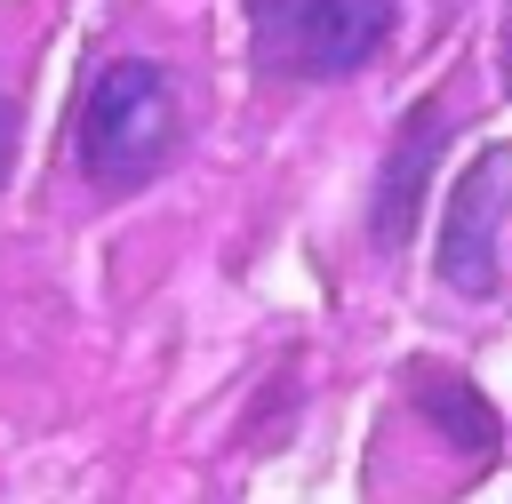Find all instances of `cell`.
<instances>
[{
    "label": "cell",
    "instance_id": "6da1fadb",
    "mask_svg": "<svg viewBox=\"0 0 512 504\" xmlns=\"http://www.w3.org/2000/svg\"><path fill=\"white\" fill-rule=\"evenodd\" d=\"M176 80L152 56H112L80 104V176L96 192H136L176 152Z\"/></svg>",
    "mask_w": 512,
    "mask_h": 504
},
{
    "label": "cell",
    "instance_id": "7a4b0ae2",
    "mask_svg": "<svg viewBox=\"0 0 512 504\" xmlns=\"http://www.w3.org/2000/svg\"><path fill=\"white\" fill-rule=\"evenodd\" d=\"M248 40L288 80H336L392 40V0H248Z\"/></svg>",
    "mask_w": 512,
    "mask_h": 504
},
{
    "label": "cell",
    "instance_id": "3957f363",
    "mask_svg": "<svg viewBox=\"0 0 512 504\" xmlns=\"http://www.w3.org/2000/svg\"><path fill=\"white\" fill-rule=\"evenodd\" d=\"M504 192H512V152L488 144L456 192H448V224H440V280L464 288V296H488L496 288V232H504Z\"/></svg>",
    "mask_w": 512,
    "mask_h": 504
},
{
    "label": "cell",
    "instance_id": "277c9868",
    "mask_svg": "<svg viewBox=\"0 0 512 504\" xmlns=\"http://www.w3.org/2000/svg\"><path fill=\"white\" fill-rule=\"evenodd\" d=\"M440 136H448V104H416V112L400 120V136H392V168L376 176V216H368L376 248H400V240H408V224H416V200H424V176H432V152H440Z\"/></svg>",
    "mask_w": 512,
    "mask_h": 504
},
{
    "label": "cell",
    "instance_id": "5b68a950",
    "mask_svg": "<svg viewBox=\"0 0 512 504\" xmlns=\"http://www.w3.org/2000/svg\"><path fill=\"white\" fill-rule=\"evenodd\" d=\"M8 160H16V104H8V88H0V184H8Z\"/></svg>",
    "mask_w": 512,
    "mask_h": 504
},
{
    "label": "cell",
    "instance_id": "8992f818",
    "mask_svg": "<svg viewBox=\"0 0 512 504\" xmlns=\"http://www.w3.org/2000/svg\"><path fill=\"white\" fill-rule=\"evenodd\" d=\"M504 80H512V32H504Z\"/></svg>",
    "mask_w": 512,
    "mask_h": 504
}]
</instances>
